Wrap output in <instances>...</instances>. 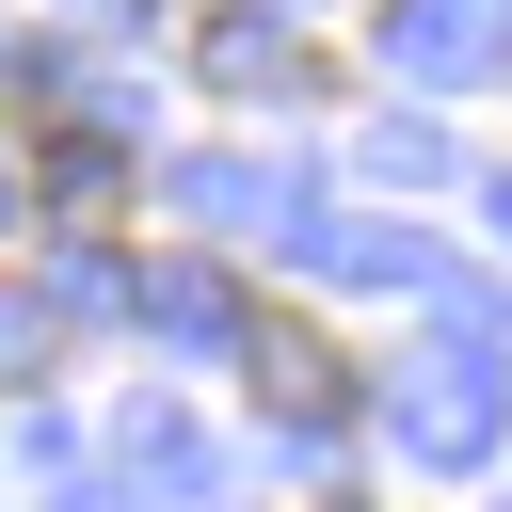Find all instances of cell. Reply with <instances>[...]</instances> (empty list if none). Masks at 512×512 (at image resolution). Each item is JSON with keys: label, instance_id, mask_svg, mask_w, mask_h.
Instances as JSON below:
<instances>
[{"label": "cell", "instance_id": "1", "mask_svg": "<svg viewBox=\"0 0 512 512\" xmlns=\"http://www.w3.org/2000/svg\"><path fill=\"white\" fill-rule=\"evenodd\" d=\"M256 384H272L288 416H336V400H352V384H336V352H320L304 320H256Z\"/></svg>", "mask_w": 512, "mask_h": 512}]
</instances>
